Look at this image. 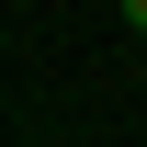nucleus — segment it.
<instances>
[{
  "label": "nucleus",
  "instance_id": "nucleus-1",
  "mask_svg": "<svg viewBox=\"0 0 147 147\" xmlns=\"http://www.w3.org/2000/svg\"><path fill=\"white\" fill-rule=\"evenodd\" d=\"M125 23H136V34H147V0H125Z\"/></svg>",
  "mask_w": 147,
  "mask_h": 147
},
{
  "label": "nucleus",
  "instance_id": "nucleus-2",
  "mask_svg": "<svg viewBox=\"0 0 147 147\" xmlns=\"http://www.w3.org/2000/svg\"><path fill=\"white\" fill-rule=\"evenodd\" d=\"M136 45H147V34H136Z\"/></svg>",
  "mask_w": 147,
  "mask_h": 147
}]
</instances>
